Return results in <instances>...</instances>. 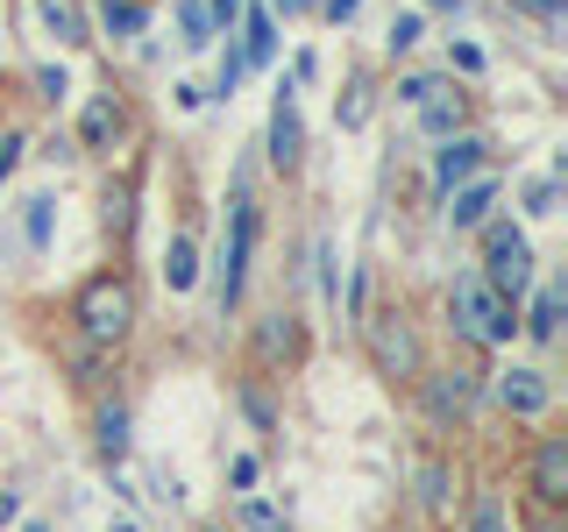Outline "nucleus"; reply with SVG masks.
Masks as SVG:
<instances>
[{"label": "nucleus", "instance_id": "obj_24", "mask_svg": "<svg viewBox=\"0 0 568 532\" xmlns=\"http://www.w3.org/2000/svg\"><path fill=\"white\" fill-rule=\"evenodd\" d=\"M419 35H426V22H419V14H398V22H390V35H384V43H390V58H405V50H413Z\"/></svg>", "mask_w": 568, "mask_h": 532}, {"label": "nucleus", "instance_id": "obj_23", "mask_svg": "<svg viewBox=\"0 0 568 532\" xmlns=\"http://www.w3.org/2000/svg\"><path fill=\"white\" fill-rule=\"evenodd\" d=\"M469 532H505V504H497L490 490H484V497L469 504Z\"/></svg>", "mask_w": 568, "mask_h": 532}, {"label": "nucleus", "instance_id": "obj_6", "mask_svg": "<svg viewBox=\"0 0 568 532\" xmlns=\"http://www.w3.org/2000/svg\"><path fill=\"white\" fill-rule=\"evenodd\" d=\"M298 164H306V121H298V100L284 85L271 106V171H298Z\"/></svg>", "mask_w": 568, "mask_h": 532}, {"label": "nucleus", "instance_id": "obj_3", "mask_svg": "<svg viewBox=\"0 0 568 532\" xmlns=\"http://www.w3.org/2000/svg\"><path fill=\"white\" fill-rule=\"evenodd\" d=\"M484 284L505 291L511 306H519L526 284H532V248H526V235L511 221H484Z\"/></svg>", "mask_w": 568, "mask_h": 532}, {"label": "nucleus", "instance_id": "obj_12", "mask_svg": "<svg viewBox=\"0 0 568 532\" xmlns=\"http://www.w3.org/2000/svg\"><path fill=\"white\" fill-rule=\"evenodd\" d=\"M36 22H43L50 35H58L64 50L93 43V29H85V8H79V0H36Z\"/></svg>", "mask_w": 568, "mask_h": 532}, {"label": "nucleus", "instance_id": "obj_11", "mask_svg": "<svg viewBox=\"0 0 568 532\" xmlns=\"http://www.w3.org/2000/svg\"><path fill=\"white\" fill-rule=\"evenodd\" d=\"M476 398V377L469 369H440V377H426V405H434V419H462Z\"/></svg>", "mask_w": 568, "mask_h": 532}, {"label": "nucleus", "instance_id": "obj_9", "mask_svg": "<svg viewBox=\"0 0 568 532\" xmlns=\"http://www.w3.org/2000/svg\"><path fill=\"white\" fill-rule=\"evenodd\" d=\"M532 497L547 511L568 504V440H540V454H532Z\"/></svg>", "mask_w": 568, "mask_h": 532}, {"label": "nucleus", "instance_id": "obj_10", "mask_svg": "<svg viewBox=\"0 0 568 532\" xmlns=\"http://www.w3.org/2000/svg\"><path fill=\"white\" fill-rule=\"evenodd\" d=\"M547 398H555V390H547L540 369H505V377H497V405H505V412H519V419H540Z\"/></svg>", "mask_w": 568, "mask_h": 532}, {"label": "nucleus", "instance_id": "obj_36", "mask_svg": "<svg viewBox=\"0 0 568 532\" xmlns=\"http://www.w3.org/2000/svg\"><path fill=\"white\" fill-rule=\"evenodd\" d=\"M206 532H227V525H206Z\"/></svg>", "mask_w": 568, "mask_h": 532}, {"label": "nucleus", "instance_id": "obj_2", "mask_svg": "<svg viewBox=\"0 0 568 532\" xmlns=\"http://www.w3.org/2000/svg\"><path fill=\"white\" fill-rule=\"evenodd\" d=\"M71 319H79V334L93 348H121L135 327V284L121 270H106L93 284H79V298H71Z\"/></svg>", "mask_w": 568, "mask_h": 532}, {"label": "nucleus", "instance_id": "obj_18", "mask_svg": "<svg viewBox=\"0 0 568 532\" xmlns=\"http://www.w3.org/2000/svg\"><path fill=\"white\" fill-rule=\"evenodd\" d=\"M178 29H185V35H178L185 50H206V43H213V14H206V0H178Z\"/></svg>", "mask_w": 568, "mask_h": 532}, {"label": "nucleus", "instance_id": "obj_35", "mask_svg": "<svg viewBox=\"0 0 568 532\" xmlns=\"http://www.w3.org/2000/svg\"><path fill=\"white\" fill-rule=\"evenodd\" d=\"M426 8H462V0H426Z\"/></svg>", "mask_w": 568, "mask_h": 532}, {"label": "nucleus", "instance_id": "obj_7", "mask_svg": "<svg viewBox=\"0 0 568 532\" xmlns=\"http://www.w3.org/2000/svg\"><path fill=\"white\" fill-rule=\"evenodd\" d=\"M484 150H490L484 135H440V150H434V192L476 177V171H484Z\"/></svg>", "mask_w": 568, "mask_h": 532}, {"label": "nucleus", "instance_id": "obj_30", "mask_svg": "<svg viewBox=\"0 0 568 532\" xmlns=\"http://www.w3.org/2000/svg\"><path fill=\"white\" fill-rule=\"evenodd\" d=\"M36 93H43V100H64V93H71L64 71H36Z\"/></svg>", "mask_w": 568, "mask_h": 532}, {"label": "nucleus", "instance_id": "obj_26", "mask_svg": "<svg viewBox=\"0 0 568 532\" xmlns=\"http://www.w3.org/2000/svg\"><path fill=\"white\" fill-rule=\"evenodd\" d=\"M555 206H561V185H555V177H540V185L526 192V213H540V221H547Z\"/></svg>", "mask_w": 568, "mask_h": 532}, {"label": "nucleus", "instance_id": "obj_15", "mask_svg": "<svg viewBox=\"0 0 568 532\" xmlns=\"http://www.w3.org/2000/svg\"><path fill=\"white\" fill-rule=\"evenodd\" d=\"M419 129H426V135H455V129H462V93L434 85V93L419 100Z\"/></svg>", "mask_w": 568, "mask_h": 532}, {"label": "nucleus", "instance_id": "obj_31", "mask_svg": "<svg viewBox=\"0 0 568 532\" xmlns=\"http://www.w3.org/2000/svg\"><path fill=\"white\" fill-rule=\"evenodd\" d=\"M206 14H213V29H235V14H242V0H206Z\"/></svg>", "mask_w": 568, "mask_h": 532}, {"label": "nucleus", "instance_id": "obj_28", "mask_svg": "<svg viewBox=\"0 0 568 532\" xmlns=\"http://www.w3.org/2000/svg\"><path fill=\"white\" fill-rule=\"evenodd\" d=\"M227 483H235V490L256 483V454H235V461H227Z\"/></svg>", "mask_w": 568, "mask_h": 532}, {"label": "nucleus", "instance_id": "obj_25", "mask_svg": "<svg viewBox=\"0 0 568 532\" xmlns=\"http://www.w3.org/2000/svg\"><path fill=\"white\" fill-rule=\"evenodd\" d=\"M419 483H426L419 497H426V504H434V511L448 504V469H440V461H426V469H419Z\"/></svg>", "mask_w": 568, "mask_h": 532}, {"label": "nucleus", "instance_id": "obj_29", "mask_svg": "<svg viewBox=\"0 0 568 532\" xmlns=\"http://www.w3.org/2000/svg\"><path fill=\"white\" fill-rule=\"evenodd\" d=\"M369 114V100H363V85H348V100H342V129H355V121Z\"/></svg>", "mask_w": 568, "mask_h": 532}, {"label": "nucleus", "instance_id": "obj_13", "mask_svg": "<svg viewBox=\"0 0 568 532\" xmlns=\"http://www.w3.org/2000/svg\"><path fill=\"white\" fill-rule=\"evenodd\" d=\"M100 29L114 35V43H135V35L150 29V8H142V0H100Z\"/></svg>", "mask_w": 568, "mask_h": 532}, {"label": "nucleus", "instance_id": "obj_19", "mask_svg": "<svg viewBox=\"0 0 568 532\" xmlns=\"http://www.w3.org/2000/svg\"><path fill=\"white\" fill-rule=\"evenodd\" d=\"M114 129H121V106H114V100H93V106H85V121H79L85 150H100V142H114Z\"/></svg>", "mask_w": 568, "mask_h": 532}, {"label": "nucleus", "instance_id": "obj_16", "mask_svg": "<svg viewBox=\"0 0 568 532\" xmlns=\"http://www.w3.org/2000/svg\"><path fill=\"white\" fill-rule=\"evenodd\" d=\"M532 341H555L561 334V284H540V298H532V319H519Z\"/></svg>", "mask_w": 568, "mask_h": 532}, {"label": "nucleus", "instance_id": "obj_14", "mask_svg": "<svg viewBox=\"0 0 568 532\" xmlns=\"http://www.w3.org/2000/svg\"><path fill=\"white\" fill-rule=\"evenodd\" d=\"M271 50H277V14L271 8H248V22H242V64H271Z\"/></svg>", "mask_w": 568, "mask_h": 532}, {"label": "nucleus", "instance_id": "obj_5", "mask_svg": "<svg viewBox=\"0 0 568 532\" xmlns=\"http://www.w3.org/2000/svg\"><path fill=\"white\" fill-rule=\"evenodd\" d=\"M355 327L369 334V355H377L384 377H419V341H413V327H405V313H377V319L363 313Z\"/></svg>", "mask_w": 568, "mask_h": 532}, {"label": "nucleus", "instance_id": "obj_21", "mask_svg": "<svg viewBox=\"0 0 568 532\" xmlns=\"http://www.w3.org/2000/svg\"><path fill=\"white\" fill-rule=\"evenodd\" d=\"M100 454H129V412L121 405H100Z\"/></svg>", "mask_w": 568, "mask_h": 532}, {"label": "nucleus", "instance_id": "obj_32", "mask_svg": "<svg viewBox=\"0 0 568 532\" xmlns=\"http://www.w3.org/2000/svg\"><path fill=\"white\" fill-rule=\"evenodd\" d=\"M355 8H363V0H320V14H327V22H355Z\"/></svg>", "mask_w": 568, "mask_h": 532}, {"label": "nucleus", "instance_id": "obj_20", "mask_svg": "<svg viewBox=\"0 0 568 532\" xmlns=\"http://www.w3.org/2000/svg\"><path fill=\"white\" fill-rule=\"evenodd\" d=\"M277 355H292V319H284V313H271L256 327V362H277Z\"/></svg>", "mask_w": 568, "mask_h": 532}, {"label": "nucleus", "instance_id": "obj_17", "mask_svg": "<svg viewBox=\"0 0 568 532\" xmlns=\"http://www.w3.org/2000/svg\"><path fill=\"white\" fill-rule=\"evenodd\" d=\"M164 277H171V291H192V277H200V248H192V235H171Z\"/></svg>", "mask_w": 568, "mask_h": 532}, {"label": "nucleus", "instance_id": "obj_1", "mask_svg": "<svg viewBox=\"0 0 568 532\" xmlns=\"http://www.w3.org/2000/svg\"><path fill=\"white\" fill-rule=\"evenodd\" d=\"M448 319H455L462 341H476V348H511V334H519V306L505 291H490L484 270L448 284Z\"/></svg>", "mask_w": 568, "mask_h": 532}, {"label": "nucleus", "instance_id": "obj_34", "mask_svg": "<svg viewBox=\"0 0 568 532\" xmlns=\"http://www.w3.org/2000/svg\"><path fill=\"white\" fill-rule=\"evenodd\" d=\"M277 8H284V14H306V8H320V0H277Z\"/></svg>", "mask_w": 568, "mask_h": 532}, {"label": "nucleus", "instance_id": "obj_22", "mask_svg": "<svg viewBox=\"0 0 568 532\" xmlns=\"http://www.w3.org/2000/svg\"><path fill=\"white\" fill-rule=\"evenodd\" d=\"M50 206H58V200H29V213H22V235H29L36 256L50 248Z\"/></svg>", "mask_w": 568, "mask_h": 532}, {"label": "nucleus", "instance_id": "obj_33", "mask_svg": "<svg viewBox=\"0 0 568 532\" xmlns=\"http://www.w3.org/2000/svg\"><path fill=\"white\" fill-rule=\"evenodd\" d=\"M511 8H526V14H561L568 0H511Z\"/></svg>", "mask_w": 568, "mask_h": 532}, {"label": "nucleus", "instance_id": "obj_8", "mask_svg": "<svg viewBox=\"0 0 568 532\" xmlns=\"http://www.w3.org/2000/svg\"><path fill=\"white\" fill-rule=\"evenodd\" d=\"M440 200H448V227H462V235H469V227H484V221H490V206H497V177H462V185L440 192Z\"/></svg>", "mask_w": 568, "mask_h": 532}, {"label": "nucleus", "instance_id": "obj_27", "mask_svg": "<svg viewBox=\"0 0 568 532\" xmlns=\"http://www.w3.org/2000/svg\"><path fill=\"white\" fill-rule=\"evenodd\" d=\"M22 150H29V142H22V129H0V177H8L14 164H22Z\"/></svg>", "mask_w": 568, "mask_h": 532}, {"label": "nucleus", "instance_id": "obj_4", "mask_svg": "<svg viewBox=\"0 0 568 532\" xmlns=\"http://www.w3.org/2000/svg\"><path fill=\"white\" fill-rule=\"evenodd\" d=\"M248 248H256V200H248V192H235V206H227V248H221V313L242 298Z\"/></svg>", "mask_w": 568, "mask_h": 532}]
</instances>
